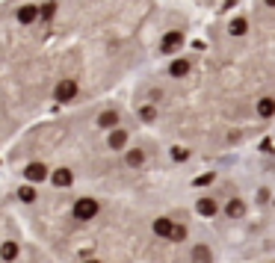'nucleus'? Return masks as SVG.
I'll return each instance as SVG.
<instances>
[{
	"mask_svg": "<svg viewBox=\"0 0 275 263\" xmlns=\"http://www.w3.org/2000/svg\"><path fill=\"white\" fill-rule=\"evenodd\" d=\"M175 231H178V225H175V222H169V219H157V222H154V234H157V237L172 240V237H175Z\"/></svg>",
	"mask_w": 275,
	"mask_h": 263,
	"instance_id": "1",
	"label": "nucleus"
},
{
	"mask_svg": "<svg viewBox=\"0 0 275 263\" xmlns=\"http://www.w3.org/2000/svg\"><path fill=\"white\" fill-rule=\"evenodd\" d=\"M115 124H119V112H115V109L101 112V116H98V127H115Z\"/></svg>",
	"mask_w": 275,
	"mask_h": 263,
	"instance_id": "2",
	"label": "nucleus"
},
{
	"mask_svg": "<svg viewBox=\"0 0 275 263\" xmlns=\"http://www.w3.org/2000/svg\"><path fill=\"white\" fill-rule=\"evenodd\" d=\"M186 71H189V59H175V62L169 65V74H172V77H183Z\"/></svg>",
	"mask_w": 275,
	"mask_h": 263,
	"instance_id": "3",
	"label": "nucleus"
},
{
	"mask_svg": "<svg viewBox=\"0 0 275 263\" xmlns=\"http://www.w3.org/2000/svg\"><path fill=\"white\" fill-rule=\"evenodd\" d=\"M128 145V133L125 130H112L110 133V148H115V151H119V148H125Z\"/></svg>",
	"mask_w": 275,
	"mask_h": 263,
	"instance_id": "4",
	"label": "nucleus"
},
{
	"mask_svg": "<svg viewBox=\"0 0 275 263\" xmlns=\"http://www.w3.org/2000/svg\"><path fill=\"white\" fill-rule=\"evenodd\" d=\"M181 42H183V35L181 33H169L166 39H163V51L169 53V51H175V48H181Z\"/></svg>",
	"mask_w": 275,
	"mask_h": 263,
	"instance_id": "5",
	"label": "nucleus"
},
{
	"mask_svg": "<svg viewBox=\"0 0 275 263\" xmlns=\"http://www.w3.org/2000/svg\"><path fill=\"white\" fill-rule=\"evenodd\" d=\"M125 163H128V166H142V163H145V154L139 151V148H133V151L125 154Z\"/></svg>",
	"mask_w": 275,
	"mask_h": 263,
	"instance_id": "6",
	"label": "nucleus"
},
{
	"mask_svg": "<svg viewBox=\"0 0 275 263\" xmlns=\"http://www.w3.org/2000/svg\"><path fill=\"white\" fill-rule=\"evenodd\" d=\"M257 112H260L263 119L275 116V101H272V98H263V101H260V106H257Z\"/></svg>",
	"mask_w": 275,
	"mask_h": 263,
	"instance_id": "7",
	"label": "nucleus"
},
{
	"mask_svg": "<svg viewBox=\"0 0 275 263\" xmlns=\"http://www.w3.org/2000/svg\"><path fill=\"white\" fill-rule=\"evenodd\" d=\"M243 210H246V207H243V201H240V198H231V201H228V216H231V219L243 216Z\"/></svg>",
	"mask_w": 275,
	"mask_h": 263,
	"instance_id": "8",
	"label": "nucleus"
},
{
	"mask_svg": "<svg viewBox=\"0 0 275 263\" xmlns=\"http://www.w3.org/2000/svg\"><path fill=\"white\" fill-rule=\"evenodd\" d=\"M199 213L213 216V213H216V201H213V198H202V201H199Z\"/></svg>",
	"mask_w": 275,
	"mask_h": 263,
	"instance_id": "9",
	"label": "nucleus"
},
{
	"mask_svg": "<svg viewBox=\"0 0 275 263\" xmlns=\"http://www.w3.org/2000/svg\"><path fill=\"white\" fill-rule=\"evenodd\" d=\"M192 260H195V263H207V260H210V251H207L204 245H195V251H192Z\"/></svg>",
	"mask_w": 275,
	"mask_h": 263,
	"instance_id": "10",
	"label": "nucleus"
},
{
	"mask_svg": "<svg viewBox=\"0 0 275 263\" xmlns=\"http://www.w3.org/2000/svg\"><path fill=\"white\" fill-rule=\"evenodd\" d=\"M243 33H246V18L231 21V35H243Z\"/></svg>",
	"mask_w": 275,
	"mask_h": 263,
	"instance_id": "11",
	"label": "nucleus"
},
{
	"mask_svg": "<svg viewBox=\"0 0 275 263\" xmlns=\"http://www.w3.org/2000/svg\"><path fill=\"white\" fill-rule=\"evenodd\" d=\"M172 157H175L178 163H183V160H186L189 154H186V148H175V151H172Z\"/></svg>",
	"mask_w": 275,
	"mask_h": 263,
	"instance_id": "12",
	"label": "nucleus"
},
{
	"mask_svg": "<svg viewBox=\"0 0 275 263\" xmlns=\"http://www.w3.org/2000/svg\"><path fill=\"white\" fill-rule=\"evenodd\" d=\"M154 116H157V109H154V106H142V119H145V122H151Z\"/></svg>",
	"mask_w": 275,
	"mask_h": 263,
	"instance_id": "13",
	"label": "nucleus"
},
{
	"mask_svg": "<svg viewBox=\"0 0 275 263\" xmlns=\"http://www.w3.org/2000/svg\"><path fill=\"white\" fill-rule=\"evenodd\" d=\"M266 6H275V0H266Z\"/></svg>",
	"mask_w": 275,
	"mask_h": 263,
	"instance_id": "14",
	"label": "nucleus"
}]
</instances>
